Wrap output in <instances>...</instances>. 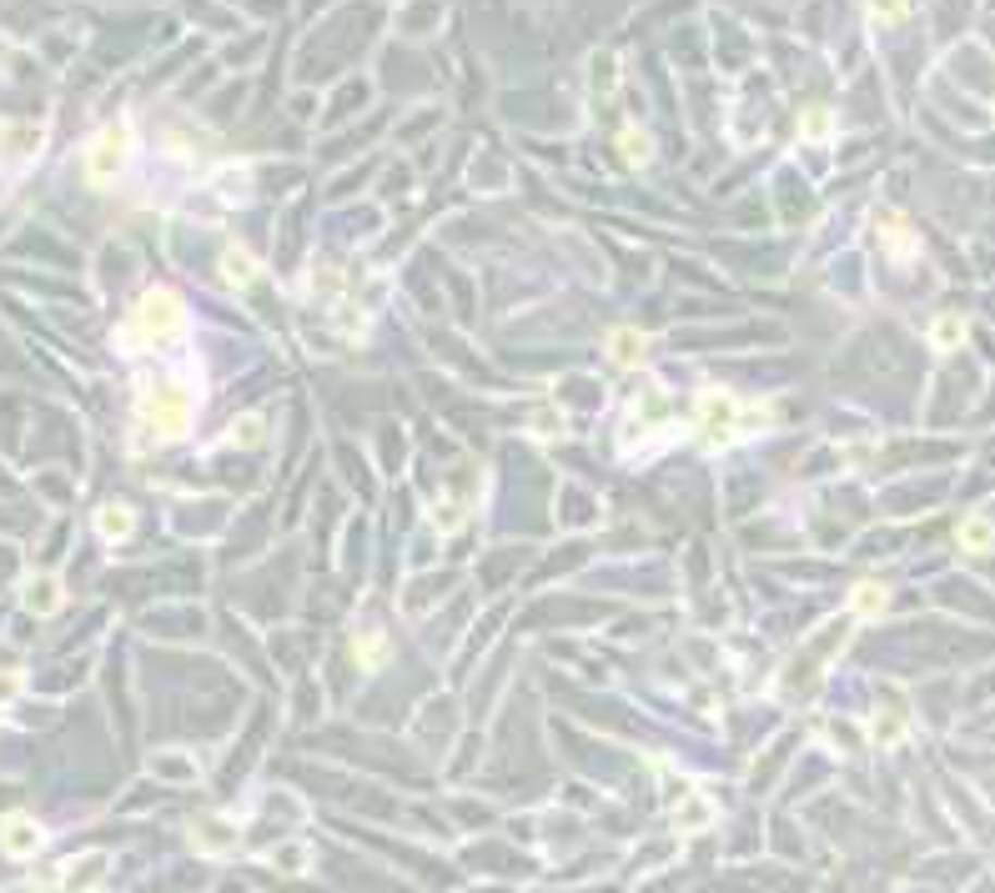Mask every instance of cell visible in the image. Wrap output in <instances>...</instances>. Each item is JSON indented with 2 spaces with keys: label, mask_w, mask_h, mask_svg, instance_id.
<instances>
[{
  "label": "cell",
  "mask_w": 995,
  "mask_h": 893,
  "mask_svg": "<svg viewBox=\"0 0 995 893\" xmlns=\"http://www.w3.org/2000/svg\"><path fill=\"white\" fill-rule=\"evenodd\" d=\"M126 528H132V518H126L121 507H106L101 512V532H126Z\"/></svg>",
  "instance_id": "5bb4252c"
},
{
  "label": "cell",
  "mask_w": 995,
  "mask_h": 893,
  "mask_svg": "<svg viewBox=\"0 0 995 893\" xmlns=\"http://www.w3.org/2000/svg\"><path fill=\"white\" fill-rule=\"evenodd\" d=\"M226 282H232V286H251V282H257V261H251L242 247L226 251Z\"/></svg>",
  "instance_id": "ba28073f"
},
{
  "label": "cell",
  "mask_w": 995,
  "mask_h": 893,
  "mask_svg": "<svg viewBox=\"0 0 995 893\" xmlns=\"http://www.w3.org/2000/svg\"><path fill=\"white\" fill-rule=\"evenodd\" d=\"M121 161H126V131L111 126L101 141L91 146V161H86V166H91L96 182H106V176H116V171H121Z\"/></svg>",
  "instance_id": "277c9868"
},
{
  "label": "cell",
  "mask_w": 995,
  "mask_h": 893,
  "mask_svg": "<svg viewBox=\"0 0 995 893\" xmlns=\"http://www.w3.org/2000/svg\"><path fill=\"white\" fill-rule=\"evenodd\" d=\"M217 823H222V818H201L197 829H192V839H197L201 848H232L236 833L232 829H217Z\"/></svg>",
  "instance_id": "30bf717a"
},
{
  "label": "cell",
  "mask_w": 995,
  "mask_h": 893,
  "mask_svg": "<svg viewBox=\"0 0 995 893\" xmlns=\"http://www.w3.org/2000/svg\"><path fill=\"white\" fill-rule=\"evenodd\" d=\"M101 879H106V858L91 854V858H76V864H71V873H66V883H61V889H66V893H86V889H96Z\"/></svg>",
  "instance_id": "8992f818"
},
{
  "label": "cell",
  "mask_w": 995,
  "mask_h": 893,
  "mask_svg": "<svg viewBox=\"0 0 995 893\" xmlns=\"http://www.w3.org/2000/svg\"><path fill=\"white\" fill-rule=\"evenodd\" d=\"M142 417L161 432V437H182L186 422H192V392L171 387V382L167 387H151L142 397Z\"/></svg>",
  "instance_id": "7a4b0ae2"
},
{
  "label": "cell",
  "mask_w": 995,
  "mask_h": 893,
  "mask_svg": "<svg viewBox=\"0 0 995 893\" xmlns=\"http://www.w3.org/2000/svg\"><path fill=\"white\" fill-rule=\"evenodd\" d=\"M695 422H699V437H704L709 447H729V442H739V437L764 432L774 422V412L770 407H749L745 412L724 387H704L695 397Z\"/></svg>",
  "instance_id": "6da1fadb"
},
{
  "label": "cell",
  "mask_w": 995,
  "mask_h": 893,
  "mask_svg": "<svg viewBox=\"0 0 995 893\" xmlns=\"http://www.w3.org/2000/svg\"><path fill=\"white\" fill-rule=\"evenodd\" d=\"M880 608H885V587L880 583H864L850 593V612H860V618H875Z\"/></svg>",
  "instance_id": "9c48e42d"
},
{
  "label": "cell",
  "mask_w": 995,
  "mask_h": 893,
  "mask_svg": "<svg viewBox=\"0 0 995 893\" xmlns=\"http://www.w3.org/2000/svg\"><path fill=\"white\" fill-rule=\"evenodd\" d=\"M618 151L629 156L634 166H643V161H649V141H643V131L639 126H624V136H618Z\"/></svg>",
  "instance_id": "4fadbf2b"
},
{
  "label": "cell",
  "mask_w": 995,
  "mask_h": 893,
  "mask_svg": "<svg viewBox=\"0 0 995 893\" xmlns=\"http://www.w3.org/2000/svg\"><path fill=\"white\" fill-rule=\"evenodd\" d=\"M930 337H935V347L941 351H950V347H960V337H966V322H960V317H941Z\"/></svg>",
  "instance_id": "7c38bea8"
},
{
  "label": "cell",
  "mask_w": 995,
  "mask_h": 893,
  "mask_svg": "<svg viewBox=\"0 0 995 893\" xmlns=\"http://www.w3.org/2000/svg\"><path fill=\"white\" fill-rule=\"evenodd\" d=\"M142 326H146V332H157V337H167V332H182V326H186L182 301L167 297V292H151V297L142 301Z\"/></svg>",
  "instance_id": "3957f363"
},
{
  "label": "cell",
  "mask_w": 995,
  "mask_h": 893,
  "mask_svg": "<svg viewBox=\"0 0 995 893\" xmlns=\"http://www.w3.org/2000/svg\"><path fill=\"white\" fill-rule=\"evenodd\" d=\"M0 843L11 848V854H36V843H40V829L30 823V818H11L5 829H0Z\"/></svg>",
  "instance_id": "52a82bcc"
},
{
  "label": "cell",
  "mask_w": 995,
  "mask_h": 893,
  "mask_svg": "<svg viewBox=\"0 0 995 893\" xmlns=\"http://www.w3.org/2000/svg\"><path fill=\"white\" fill-rule=\"evenodd\" d=\"M643 357H649V347H643V337L634 332V326H618V332H609V362H614V367H639Z\"/></svg>",
  "instance_id": "5b68a950"
},
{
  "label": "cell",
  "mask_w": 995,
  "mask_h": 893,
  "mask_svg": "<svg viewBox=\"0 0 995 893\" xmlns=\"http://www.w3.org/2000/svg\"><path fill=\"white\" fill-rule=\"evenodd\" d=\"M991 522L985 518H970V522H960V547H966V553H985V547H991Z\"/></svg>",
  "instance_id": "8fae6325"
}]
</instances>
